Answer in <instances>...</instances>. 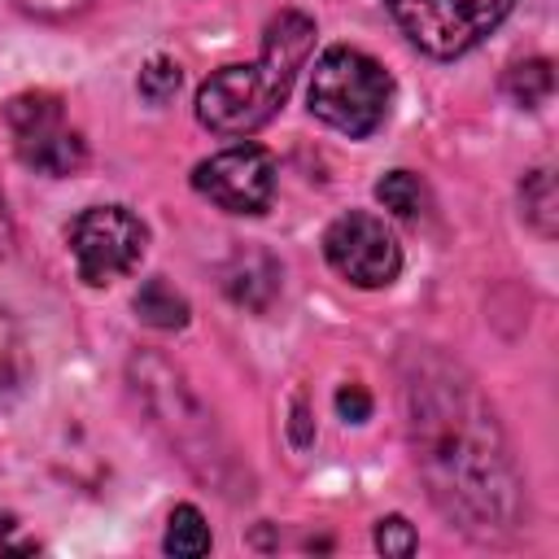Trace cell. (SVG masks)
I'll use <instances>...</instances> for the list:
<instances>
[{"label":"cell","instance_id":"cell-17","mask_svg":"<svg viewBox=\"0 0 559 559\" xmlns=\"http://www.w3.org/2000/svg\"><path fill=\"white\" fill-rule=\"evenodd\" d=\"M376 546H380L384 555H397V559H406V555H415L419 537H415V528H411L402 515H384V520L376 524Z\"/></svg>","mask_w":559,"mask_h":559},{"label":"cell","instance_id":"cell-20","mask_svg":"<svg viewBox=\"0 0 559 559\" xmlns=\"http://www.w3.org/2000/svg\"><path fill=\"white\" fill-rule=\"evenodd\" d=\"M288 428H293V441H297V445H310V441H314V428H310V411H306V402H297V406H293Z\"/></svg>","mask_w":559,"mask_h":559},{"label":"cell","instance_id":"cell-14","mask_svg":"<svg viewBox=\"0 0 559 559\" xmlns=\"http://www.w3.org/2000/svg\"><path fill=\"white\" fill-rule=\"evenodd\" d=\"M520 205H524V218H528L542 236H555V227H559V197H555V175H550V170L524 175V183H520Z\"/></svg>","mask_w":559,"mask_h":559},{"label":"cell","instance_id":"cell-5","mask_svg":"<svg viewBox=\"0 0 559 559\" xmlns=\"http://www.w3.org/2000/svg\"><path fill=\"white\" fill-rule=\"evenodd\" d=\"M66 240H70L79 280L92 284V288H100V284L122 280L144 258L148 227L127 205H92V210H83L70 223Z\"/></svg>","mask_w":559,"mask_h":559},{"label":"cell","instance_id":"cell-13","mask_svg":"<svg viewBox=\"0 0 559 559\" xmlns=\"http://www.w3.org/2000/svg\"><path fill=\"white\" fill-rule=\"evenodd\" d=\"M166 555H175V559H201L205 550H210V524H205V515L197 511V507H175L170 511V520H166Z\"/></svg>","mask_w":559,"mask_h":559},{"label":"cell","instance_id":"cell-10","mask_svg":"<svg viewBox=\"0 0 559 559\" xmlns=\"http://www.w3.org/2000/svg\"><path fill=\"white\" fill-rule=\"evenodd\" d=\"M131 306H135V319L148 323V328H157V332H175V328L188 323V297H183L175 284H166L162 275L144 280V284L135 288Z\"/></svg>","mask_w":559,"mask_h":559},{"label":"cell","instance_id":"cell-2","mask_svg":"<svg viewBox=\"0 0 559 559\" xmlns=\"http://www.w3.org/2000/svg\"><path fill=\"white\" fill-rule=\"evenodd\" d=\"M314 48V22L297 9H284L266 22L258 61L223 66L197 87V122L214 135H253L288 100L297 70Z\"/></svg>","mask_w":559,"mask_h":559},{"label":"cell","instance_id":"cell-19","mask_svg":"<svg viewBox=\"0 0 559 559\" xmlns=\"http://www.w3.org/2000/svg\"><path fill=\"white\" fill-rule=\"evenodd\" d=\"M336 411H341L345 424H362L371 415V393L362 384H341L336 389Z\"/></svg>","mask_w":559,"mask_h":559},{"label":"cell","instance_id":"cell-21","mask_svg":"<svg viewBox=\"0 0 559 559\" xmlns=\"http://www.w3.org/2000/svg\"><path fill=\"white\" fill-rule=\"evenodd\" d=\"M13 245V218H9V201H4V192H0V253Z\"/></svg>","mask_w":559,"mask_h":559},{"label":"cell","instance_id":"cell-1","mask_svg":"<svg viewBox=\"0 0 559 559\" xmlns=\"http://www.w3.org/2000/svg\"><path fill=\"white\" fill-rule=\"evenodd\" d=\"M406 428L432 502L472 533L520 520V476L493 411L441 358L415 362L406 380Z\"/></svg>","mask_w":559,"mask_h":559},{"label":"cell","instance_id":"cell-8","mask_svg":"<svg viewBox=\"0 0 559 559\" xmlns=\"http://www.w3.org/2000/svg\"><path fill=\"white\" fill-rule=\"evenodd\" d=\"M192 188L227 214H262L275 197V162L258 144H236L192 170Z\"/></svg>","mask_w":559,"mask_h":559},{"label":"cell","instance_id":"cell-6","mask_svg":"<svg viewBox=\"0 0 559 559\" xmlns=\"http://www.w3.org/2000/svg\"><path fill=\"white\" fill-rule=\"evenodd\" d=\"M17 157L39 175H74L87 162V144L74 127H66V109L52 92H22L4 109Z\"/></svg>","mask_w":559,"mask_h":559},{"label":"cell","instance_id":"cell-18","mask_svg":"<svg viewBox=\"0 0 559 559\" xmlns=\"http://www.w3.org/2000/svg\"><path fill=\"white\" fill-rule=\"evenodd\" d=\"M13 4L44 22H66V17H79L83 9H92V0H13Z\"/></svg>","mask_w":559,"mask_h":559},{"label":"cell","instance_id":"cell-3","mask_svg":"<svg viewBox=\"0 0 559 559\" xmlns=\"http://www.w3.org/2000/svg\"><path fill=\"white\" fill-rule=\"evenodd\" d=\"M306 100L319 122H328L332 131H341L349 140H362L389 118L393 79L376 57L336 44V48L319 52V61L310 70Z\"/></svg>","mask_w":559,"mask_h":559},{"label":"cell","instance_id":"cell-15","mask_svg":"<svg viewBox=\"0 0 559 559\" xmlns=\"http://www.w3.org/2000/svg\"><path fill=\"white\" fill-rule=\"evenodd\" d=\"M376 201L384 210H393L397 218H424L428 210V188L419 183V175L411 170H389L380 183H376Z\"/></svg>","mask_w":559,"mask_h":559},{"label":"cell","instance_id":"cell-7","mask_svg":"<svg viewBox=\"0 0 559 559\" xmlns=\"http://www.w3.org/2000/svg\"><path fill=\"white\" fill-rule=\"evenodd\" d=\"M323 258L341 280H349L358 288H389L402 271L397 236L389 231L384 218H376L367 210H349L328 227Z\"/></svg>","mask_w":559,"mask_h":559},{"label":"cell","instance_id":"cell-12","mask_svg":"<svg viewBox=\"0 0 559 559\" xmlns=\"http://www.w3.org/2000/svg\"><path fill=\"white\" fill-rule=\"evenodd\" d=\"M26 376H31V354H26V341H22L17 323H13V319L0 310V406H4V402H13V397L22 393Z\"/></svg>","mask_w":559,"mask_h":559},{"label":"cell","instance_id":"cell-9","mask_svg":"<svg viewBox=\"0 0 559 559\" xmlns=\"http://www.w3.org/2000/svg\"><path fill=\"white\" fill-rule=\"evenodd\" d=\"M223 288L236 306L245 310H266L280 293V262L266 253V249H245L231 258V266L223 271Z\"/></svg>","mask_w":559,"mask_h":559},{"label":"cell","instance_id":"cell-16","mask_svg":"<svg viewBox=\"0 0 559 559\" xmlns=\"http://www.w3.org/2000/svg\"><path fill=\"white\" fill-rule=\"evenodd\" d=\"M179 83H183V74H179V66L170 61V57H153L144 70H140V96L148 100V105H166V100H175V92H179Z\"/></svg>","mask_w":559,"mask_h":559},{"label":"cell","instance_id":"cell-4","mask_svg":"<svg viewBox=\"0 0 559 559\" xmlns=\"http://www.w3.org/2000/svg\"><path fill=\"white\" fill-rule=\"evenodd\" d=\"M384 4L402 26V35L437 61L463 57L511 13V0H384Z\"/></svg>","mask_w":559,"mask_h":559},{"label":"cell","instance_id":"cell-11","mask_svg":"<svg viewBox=\"0 0 559 559\" xmlns=\"http://www.w3.org/2000/svg\"><path fill=\"white\" fill-rule=\"evenodd\" d=\"M502 83H507V96L520 109H542L550 100V92H555V70H550L546 57H528V61H515Z\"/></svg>","mask_w":559,"mask_h":559}]
</instances>
